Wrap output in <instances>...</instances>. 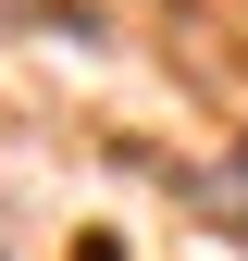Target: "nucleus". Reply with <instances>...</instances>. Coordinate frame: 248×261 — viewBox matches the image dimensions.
Segmentation results:
<instances>
[{
  "mask_svg": "<svg viewBox=\"0 0 248 261\" xmlns=\"http://www.w3.org/2000/svg\"><path fill=\"white\" fill-rule=\"evenodd\" d=\"M0 13H13V25H87L75 0H0Z\"/></svg>",
  "mask_w": 248,
  "mask_h": 261,
  "instance_id": "1",
  "label": "nucleus"
}]
</instances>
